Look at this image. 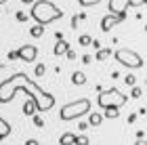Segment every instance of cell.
<instances>
[{
	"label": "cell",
	"mask_w": 147,
	"mask_h": 145,
	"mask_svg": "<svg viewBox=\"0 0 147 145\" xmlns=\"http://www.w3.org/2000/svg\"><path fill=\"white\" fill-rule=\"evenodd\" d=\"M19 90L28 93L32 99H34L36 111H49L51 107H55V97L51 93H46V90H42L34 80H30L23 71H17V74H13L9 80L0 82V103H11Z\"/></svg>",
	"instance_id": "1"
},
{
	"label": "cell",
	"mask_w": 147,
	"mask_h": 145,
	"mask_svg": "<svg viewBox=\"0 0 147 145\" xmlns=\"http://www.w3.org/2000/svg\"><path fill=\"white\" fill-rule=\"evenodd\" d=\"M30 17L34 19L36 23H51V21H55V19H61L63 17V11L59 9L57 4H53L51 0H34L32 2V13H30Z\"/></svg>",
	"instance_id": "2"
},
{
	"label": "cell",
	"mask_w": 147,
	"mask_h": 145,
	"mask_svg": "<svg viewBox=\"0 0 147 145\" xmlns=\"http://www.w3.org/2000/svg\"><path fill=\"white\" fill-rule=\"evenodd\" d=\"M90 111V101L88 99H78L74 103H67L59 109V120L63 122H69V120H78V118L86 116Z\"/></svg>",
	"instance_id": "3"
},
{
	"label": "cell",
	"mask_w": 147,
	"mask_h": 145,
	"mask_svg": "<svg viewBox=\"0 0 147 145\" xmlns=\"http://www.w3.org/2000/svg\"><path fill=\"white\" fill-rule=\"evenodd\" d=\"M113 57H116V61L120 65H124V67H128V69H139V67H143V57L139 55V53L135 51H130V49H118L116 53H111Z\"/></svg>",
	"instance_id": "4"
},
{
	"label": "cell",
	"mask_w": 147,
	"mask_h": 145,
	"mask_svg": "<svg viewBox=\"0 0 147 145\" xmlns=\"http://www.w3.org/2000/svg\"><path fill=\"white\" fill-rule=\"evenodd\" d=\"M99 107H122L126 103V95L120 93L118 88H109V90H101L97 97Z\"/></svg>",
	"instance_id": "5"
},
{
	"label": "cell",
	"mask_w": 147,
	"mask_h": 145,
	"mask_svg": "<svg viewBox=\"0 0 147 145\" xmlns=\"http://www.w3.org/2000/svg\"><path fill=\"white\" fill-rule=\"evenodd\" d=\"M17 55H19V59H23L25 63H32V61H36V57H38V49L34 44H25V47H21L17 51Z\"/></svg>",
	"instance_id": "6"
},
{
	"label": "cell",
	"mask_w": 147,
	"mask_h": 145,
	"mask_svg": "<svg viewBox=\"0 0 147 145\" xmlns=\"http://www.w3.org/2000/svg\"><path fill=\"white\" fill-rule=\"evenodd\" d=\"M118 17H116V13H109V15H105L101 19V32H109L113 25H118Z\"/></svg>",
	"instance_id": "7"
},
{
	"label": "cell",
	"mask_w": 147,
	"mask_h": 145,
	"mask_svg": "<svg viewBox=\"0 0 147 145\" xmlns=\"http://www.w3.org/2000/svg\"><path fill=\"white\" fill-rule=\"evenodd\" d=\"M128 9V0H109V13H120Z\"/></svg>",
	"instance_id": "8"
},
{
	"label": "cell",
	"mask_w": 147,
	"mask_h": 145,
	"mask_svg": "<svg viewBox=\"0 0 147 145\" xmlns=\"http://www.w3.org/2000/svg\"><path fill=\"white\" fill-rule=\"evenodd\" d=\"M67 49H69V42L61 38V40H57V44H55V49H53V53H55V57H63Z\"/></svg>",
	"instance_id": "9"
},
{
	"label": "cell",
	"mask_w": 147,
	"mask_h": 145,
	"mask_svg": "<svg viewBox=\"0 0 147 145\" xmlns=\"http://www.w3.org/2000/svg\"><path fill=\"white\" fill-rule=\"evenodd\" d=\"M9 135H11V124L6 122L2 116H0V141H4Z\"/></svg>",
	"instance_id": "10"
},
{
	"label": "cell",
	"mask_w": 147,
	"mask_h": 145,
	"mask_svg": "<svg viewBox=\"0 0 147 145\" xmlns=\"http://www.w3.org/2000/svg\"><path fill=\"white\" fill-rule=\"evenodd\" d=\"M71 84H76V86L86 84V74H84V71H74V74H71Z\"/></svg>",
	"instance_id": "11"
},
{
	"label": "cell",
	"mask_w": 147,
	"mask_h": 145,
	"mask_svg": "<svg viewBox=\"0 0 147 145\" xmlns=\"http://www.w3.org/2000/svg\"><path fill=\"white\" fill-rule=\"evenodd\" d=\"M23 114L25 116H32V114H36V103H34V99H28V101L23 103Z\"/></svg>",
	"instance_id": "12"
},
{
	"label": "cell",
	"mask_w": 147,
	"mask_h": 145,
	"mask_svg": "<svg viewBox=\"0 0 147 145\" xmlns=\"http://www.w3.org/2000/svg\"><path fill=\"white\" fill-rule=\"evenodd\" d=\"M103 116L107 118V120H116V118L120 116V107H103Z\"/></svg>",
	"instance_id": "13"
},
{
	"label": "cell",
	"mask_w": 147,
	"mask_h": 145,
	"mask_svg": "<svg viewBox=\"0 0 147 145\" xmlns=\"http://www.w3.org/2000/svg\"><path fill=\"white\" fill-rule=\"evenodd\" d=\"M42 34H44V25L42 23H36V25H32V28H30V36L32 38H40Z\"/></svg>",
	"instance_id": "14"
},
{
	"label": "cell",
	"mask_w": 147,
	"mask_h": 145,
	"mask_svg": "<svg viewBox=\"0 0 147 145\" xmlns=\"http://www.w3.org/2000/svg\"><path fill=\"white\" fill-rule=\"evenodd\" d=\"M59 143H61V145H74V143H76V135H74V133H65V135H61Z\"/></svg>",
	"instance_id": "15"
},
{
	"label": "cell",
	"mask_w": 147,
	"mask_h": 145,
	"mask_svg": "<svg viewBox=\"0 0 147 145\" xmlns=\"http://www.w3.org/2000/svg\"><path fill=\"white\" fill-rule=\"evenodd\" d=\"M111 57V49H97V61H105V59Z\"/></svg>",
	"instance_id": "16"
},
{
	"label": "cell",
	"mask_w": 147,
	"mask_h": 145,
	"mask_svg": "<svg viewBox=\"0 0 147 145\" xmlns=\"http://www.w3.org/2000/svg\"><path fill=\"white\" fill-rule=\"evenodd\" d=\"M101 120H103V116L92 111V114L88 116V126H99V124H101Z\"/></svg>",
	"instance_id": "17"
},
{
	"label": "cell",
	"mask_w": 147,
	"mask_h": 145,
	"mask_svg": "<svg viewBox=\"0 0 147 145\" xmlns=\"http://www.w3.org/2000/svg\"><path fill=\"white\" fill-rule=\"evenodd\" d=\"M76 2H78L80 6H97L101 0H76Z\"/></svg>",
	"instance_id": "18"
},
{
	"label": "cell",
	"mask_w": 147,
	"mask_h": 145,
	"mask_svg": "<svg viewBox=\"0 0 147 145\" xmlns=\"http://www.w3.org/2000/svg\"><path fill=\"white\" fill-rule=\"evenodd\" d=\"M78 42H80V44H82V47H88V44L92 42V38H90L88 34H82V36H80V38H78Z\"/></svg>",
	"instance_id": "19"
},
{
	"label": "cell",
	"mask_w": 147,
	"mask_h": 145,
	"mask_svg": "<svg viewBox=\"0 0 147 145\" xmlns=\"http://www.w3.org/2000/svg\"><path fill=\"white\" fill-rule=\"evenodd\" d=\"M32 118H34V126H38V128H42L44 126V120L40 118L38 114H32Z\"/></svg>",
	"instance_id": "20"
},
{
	"label": "cell",
	"mask_w": 147,
	"mask_h": 145,
	"mask_svg": "<svg viewBox=\"0 0 147 145\" xmlns=\"http://www.w3.org/2000/svg\"><path fill=\"white\" fill-rule=\"evenodd\" d=\"M46 74V65L44 63H38L36 65V76H44Z\"/></svg>",
	"instance_id": "21"
},
{
	"label": "cell",
	"mask_w": 147,
	"mask_h": 145,
	"mask_svg": "<svg viewBox=\"0 0 147 145\" xmlns=\"http://www.w3.org/2000/svg\"><path fill=\"white\" fill-rule=\"evenodd\" d=\"M76 143H80V145H88L90 141H88V137H84V135H80V137H76Z\"/></svg>",
	"instance_id": "22"
},
{
	"label": "cell",
	"mask_w": 147,
	"mask_h": 145,
	"mask_svg": "<svg viewBox=\"0 0 147 145\" xmlns=\"http://www.w3.org/2000/svg\"><path fill=\"white\" fill-rule=\"evenodd\" d=\"M147 0H128V6H145Z\"/></svg>",
	"instance_id": "23"
},
{
	"label": "cell",
	"mask_w": 147,
	"mask_h": 145,
	"mask_svg": "<svg viewBox=\"0 0 147 145\" xmlns=\"http://www.w3.org/2000/svg\"><path fill=\"white\" fill-rule=\"evenodd\" d=\"M28 19H30V17L25 15L23 11H19V13H17V21H21V23H25V21H28Z\"/></svg>",
	"instance_id": "24"
},
{
	"label": "cell",
	"mask_w": 147,
	"mask_h": 145,
	"mask_svg": "<svg viewBox=\"0 0 147 145\" xmlns=\"http://www.w3.org/2000/svg\"><path fill=\"white\" fill-rule=\"evenodd\" d=\"M141 95H143V90L139 88V86H135V84H132V97H135V99H139Z\"/></svg>",
	"instance_id": "25"
},
{
	"label": "cell",
	"mask_w": 147,
	"mask_h": 145,
	"mask_svg": "<svg viewBox=\"0 0 147 145\" xmlns=\"http://www.w3.org/2000/svg\"><path fill=\"white\" fill-rule=\"evenodd\" d=\"M124 82H126V84H128V86H132V84H135V82H137V78H135V76H132V74H128V76H126V78H124Z\"/></svg>",
	"instance_id": "26"
},
{
	"label": "cell",
	"mask_w": 147,
	"mask_h": 145,
	"mask_svg": "<svg viewBox=\"0 0 147 145\" xmlns=\"http://www.w3.org/2000/svg\"><path fill=\"white\" fill-rule=\"evenodd\" d=\"M65 57H67V59H76V53H74L71 49H67V51H65Z\"/></svg>",
	"instance_id": "27"
},
{
	"label": "cell",
	"mask_w": 147,
	"mask_h": 145,
	"mask_svg": "<svg viewBox=\"0 0 147 145\" xmlns=\"http://www.w3.org/2000/svg\"><path fill=\"white\" fill-rule=\"evenodd\" d=\"M78 21H80V17H78V15H74V17H71V28H76Z\"/></svg>",
	"instance_id": "28"
},
{
	"label": "cell",
	"mask_w": 147,
	"mask_h": 145,
	"mask_svg": "<svg viewBox=\"0 0 147 145\" xmlns=\"http://www.w3.org/2000/svg\"><path fill=\"white\" fill-rule=\"evenodd\" d=\"M9 59H11V61H15V59H19V55H17V51H13V53H9Z\"/></svg>",
	"instance_id": "29"
},
{
	"label": "cell",
	"mask_w": 147,
	"mask_h": 145,
	"mask_svg": "<svg viewBox=\"0 0 147 145\" xmlns=\"http://www.w3.org/2000/svg\"><path fill=\"white\" fill-rule=\"evenodd\" d=\"M90 61H92L90 55H82V63H90Z\"/></svg>",
	"instance_id": "30"
},
{
	"label": "cell",
	"mask_w": 147,
	"mask_h": 145,
	"mask_svg": "<svg viewBox=\"0 0 147 145\" xmlns=\"http://www.w3.org/2000/svg\"><path fill=\"white\" fill-rule=\"evenodd\" d=\"M78 128H80V130H86V128H88V122H80Z\"/></svg>",
	"instance_id": "31"
},
{
	"label": "cell",
	"mask_w": 147,
	"mask_h": 145,
	"mask_svg": "<svg viewBox=\"0 0 147 145\" xmlns=\"http://www.w3.org/2000/svg\"><path fill=\"white\" fill-rule=\"evenodd\" d=\"M21 2H23V4H32L34 0H21Z\"/></svg>",
	"instance_id": "32"
},
{
	"label": "cell",
	"mask_w": 147,
	"mask_h": 145,
	"mask_svg": "<svg viewBox=\"0 0 147 145\" xmlns=\"http://www.w3.org/2000/svg\"><path fill=\"white\" fill-rule=\"evenodd\" d=\"M4 2H6V0H0V4H4Z\"/></svg>",
	"instance_id": "33"
},
{
	"label": "cell",
	"mask_w": 147,
	"mask_h": 145,
	"mask_svg": "<svg viewBox=\"0 0 147 145\" xmlns=\"http://www.w3.org/2000/svg\"><path fill=\"white\" fill-rule=\"evenodd\" d=\"M0 67H2V63H0Z\"/></svg>",
	"instance_id": "34"
}]
</instances>
